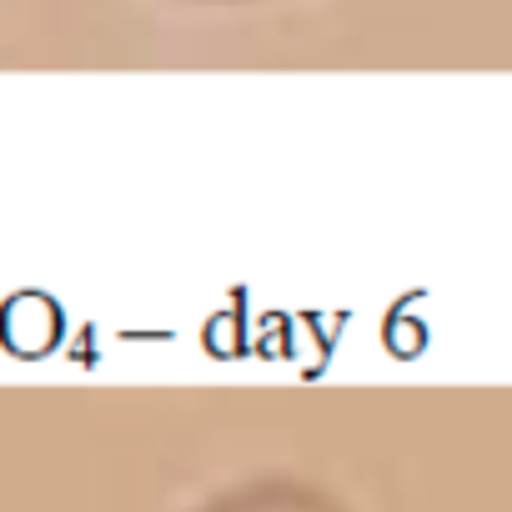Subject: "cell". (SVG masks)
<instances>
[{"label": "cell", "instance_id": "obj_1", "mask_svg": "<svg viewBox=\"0 0 512 512\" xmlns=\"http://www.w3.org/2000/svg\"><path fill=\"white\" fill-rule=\"evenodd\" d=\"M196 512H352V507L337 492L302 482V477H251V482L216 492Z\"/></svg>", "mask_w": 512, "mask_h": 512}]
</instances>
